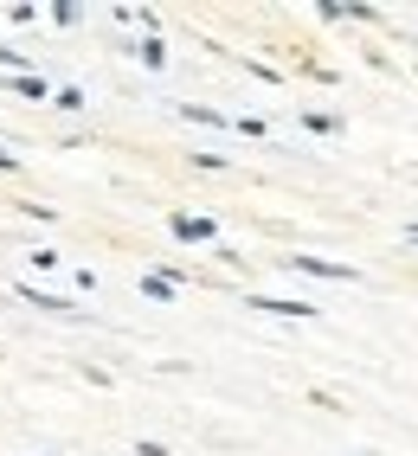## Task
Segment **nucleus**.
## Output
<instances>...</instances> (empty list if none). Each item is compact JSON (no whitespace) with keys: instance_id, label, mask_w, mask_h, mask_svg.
Listing matches in <instances>:
<instances>
[{"instance_id":"nucleus-1","label":"nucleus","mask_w":418,"mask_h":456,"mask_svg":"<svg viewBox=\"0 0 418 456\" xmlns=\"http://www.w3.org/2000/svg\"><path fill=\"white\" fill-rule=\"evenodd\" d=\"M251 309H264V315H296V322H309V315H316L309 302H290V296H251Z\"/></svg>"},{"instance_id":"nucleus-2","label":"nucleus","mask_w":418,"mask_h":456,"mask_svg":"<svg viewBox=\"0 0 418 456\" xmlns=\"http://www.w3.org/2000/svg\"><path fill=\"white\" fill-rule=\"evenodd\" d=\"M290 270H303V277H354L348 264H328V257H303V251L290 257Z\"/></svg>"},{"instance_id":"nucleus-3","label":"nucleus","mask_w":418,"mask_h":456,"mask_svg":"<svg viewBox=\"0 0 418 456\" xmlns=\"http://www.w3.org/2000/svg\"><path fill=\"white\" fill-rule=\"evenodd\" d=\"M219 225L213 219H193V212H181V219H174V238H213Z\"/></svg>"},{"instance_id":"nucleus-4","label":"nucleus","mask_w":418,"mask_h":456,"mask_svg":"<svg viewBox=\"0 0 418 456\" xmlns=\"http://www.w3.org/2000/svg\"><path fill=\"white\" fill-rule=\"evenodd\" d=\"M26 302H39V309H52V315H71V302L65 296H45V289H20Z\"/></svg>"},{"instance_id":"nucleus-5","label":"nucleus","mask_w":418,"mask_h":456,"mask_svg":"<svg viewBox=\"0 0 418 456\" xmlns=\"http://www.w3.org/2000/svg\"><path fill=\"white\" fill-rule=\"evenodd\" d=\"M181 116H187V123H206V129H219V123H225V116H219V110H200V103H187Z\"/></svg>"},{"instance_id":"nucleus-6","label":"nucleus","mask_w":418,"mask_h":456,"mask_svg":"<svg viewBox=\"0 0 418 456\" xmlns=\"http://www.w3.org/2000/svg\"><path fill=\"white\" fill-rule=\"evenodd\" d=\"M142 296H155V302H168V296H174V283H168V277H142Z\"/></svg>"},{"instance_id":"nucleus-7","label":"nucleus","mask_w":418,"mask_h":456,"mask_svg":"<svg viewBox=\"0 0 418 456\" xmlns=\"http://www.w3.org/2000/svg\"><path fill=\"white\" fill-rule=\"evenodd\" d=\"M13 167H20V161H13V155H7V148H0V174H13Z\"/></svg>"},{"instance_id":"nucleus-8","label":"nucleus","mask_w":418,"mask_h":456,"mask_svg":"<svg viewBox=\"0 0 418 456\" xmlns=\"http://www.w3.org/2000/svg\"><path fill=\"white\" fill-rule=\"evenodd\" d=\"M406 238H412V245H418V225H406Z\"/></svg>"}]
</instances>
